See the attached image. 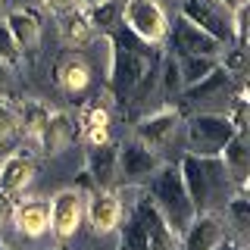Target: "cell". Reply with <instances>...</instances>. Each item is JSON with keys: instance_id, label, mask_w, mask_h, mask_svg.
Wrapping results in <instances>:
<instances>
[{"instance_id": "5b68a950", "label": "cell", "mask_w": 250, "mask_h": 250, "mask_svg": "<svg viewBox=\"0 0 250 250\" xmlns=\"http://www.w3.org/2000/svg\"><path fill=\"white\" fill-rule=\"evenodd\" d=\"M144 194L150 197L156 213L163 216V222H166L175 234H182L188 225H191V219L197 216L194 207H191V197H188V191H185L178 163H163L160 172L147 182Z\"/></svg>"}, {"instance_id": "7a4b0ae2", "label": "cell", "mask_w": 250, "mask_h": 250, "mask_svg": "<svg viewBox=\"0 0 250 250\" xmlns=\"http://www.w3.org/2000/svg\"><path fill=\"white\" fill-rule=\"evenodd\" d=\"M178 169H182V182L185 191L191 197L194 213H219L229 203V197L241 194L234 182L225 172V163L219 156H194L182 153L178 156Z\"/></svg>"}, {"instance_id": "277c9868", "label": "cell", "mask_w": 250, "mask_h": 250, "mask_svg": "<svg viewBox=\"0 0 250 250\" xmlns=\"http://www.w3.org/2000/svg\"><path fill=\"white\" fill-rule=\"evenodd\" d=\"M244 88V78L229 75L222 66H216L207 78H200L191 88H182L178 97L172 100V106L182 116H197V113H222L229 116L234 97Z\"/></svg>"}, {"instance_id": "e0dca14e", "label": "cell", "mask_w": 250, "mask_h": 250, "mask_svg": "<svg viewBox=\"0 0 250 250\" xmlns=\"http://www.w3.org/2000/svg\"><path fill=\"white\" fill-rule=\"evenodd\" d=\"M219 160L225 163V172L234 182L241 194H247V185H250V141H247V131H234L231 141L222 147Z\"/></svg>"}, {"instance_id": "8d00e7d4", "label": "cell", "mask_w": 250, "mask_h": 250, "mask_svg": "<svg viewBox=\"0 0 250 250\" xmlns=\"http://www.w3.org/2000/svg\"><path fill=\"white\" fill-rule=\"evenodd\" d=\"M78 3V10H88V6H97V3H104V0H75Z\"/></svg>"}, {"instance_id": "603a6c76", "label": "cell", "mask_w": 250, "mask_h": 250, "mask_svg": "<svg viewBox=\"0 0 250 250\" xmlns=\"http://www.w3.org/2000/svg\"><path fill=\"white\" fill-rule=\"evenodd\" d=\"M47 116H50V109H47L41 100H22V104L16 106V122H19L22 141H35V144H38Z\"/></svg>"}, {"instance_id": "4316f807", "label": "cell", "mask_w": 250, "mask_h": 250, "mask_svg": "<svg viewBox=\"0 0 250 250\" xmlns=\"http://www.w3.org/2000/svg\"><path fill=\"white\" fill-rule=\"evenodd\" d=\"M178 60V75H182V88H191L200 78H207L219 66V60L213 57H175Z\"/></svg>"}, {"instance_id": "836d02e7", "label": "cell", "mask_w": 250, "mask_h": 250, "mask_svg": "<svg viewBox=\"0 0 250 250\" xmlns=\"http://www.w3.org/2000/svg\"><path fill=\"white\" fill-rule=\"evenodd\" d=\"M213 250H244V244H241L238 238H225L219 247H213Z\"/></svg>"}, {"instance_id": "6da1fadb", "label": "cell", "mask_w": 250, "mask_h": 250, "mask_svg": "<svg viewBox=\"0 0 250 250\" xmlns=\"http://www.w3.org/2000/svg\"><path fill=\"white\" fill-rule=\"evenodd\" d=\"M109 78L106 94L113 104H119L125 113H138L147 106V100L160 91V62L163 47H153L131 35L125 25L109 31Z\"/></svg>"}, {"instance_id": "8992f818", "label": "cell", "mask_w": 250, "mask_h": 250, "mask_svg": "<svg viewBox=\"0 0 250 250\" xmlns=\"http://www.w3.org/2000/svg\"><path fill=\"white\" fill-rule=\"evenodd\" d=\"M234 125L229 122V116L222 113H197V116H185V138H188V150L194 156H219L222 147L231 141Z\"/></svg>"}, {"instance_id": "9c48e42d", "label": "cell", "mask_w": 250, "mask_h": 250, "mask_svg": "<svg viewBox=\"0 0 250 250\" xmlns=\"http://www.w3.org/2000/svg\"><path fill=\"white\" fill-rule=\"evenodd\" d=\"M182 125H185V116L169 104V106L156 109V113H150V116H141V119L135 122V141L144 144L147 150L163 156V150H169V147L175 144Z\"/></svg>"}, {"instance_id": "f1b7e54d", "label": "cell", "mask_w": 250, "mask_h": 250, "mask_svg": "<svg viewBox=\"0 0 250 250\" xmlns=\"http://www.w3.org/2000/svg\"><path fill=\"white\" fill-rule=\"evenodd\" d=\"M19 100V78H16V66L0 62V104H13Z\"/></svg>"}, {"instance_id": "4dcf8cb0", "label": "cell", "mask_w": 250, "mask_h": 250, "mask_svg": "<svg viewBox=\"0 0 250 250\" xmlns=\"http://www.w3.org/2000/svg\"><path fill=\"white\" fill-rule=\"evenodd\" d=\"M22 60L19 47H16L10 28H6V22H0V62H10V66H16V62Z\"/></svg>"}, {"instance_id": "ba28073f", "label": "cell", "mask_w": 250, "mask_h": 250, "mask_svg": "<svg viewBox=\"0 0 250 250\" xmlns=\"http://www.w3.org/2000/svg\"><path fill=\"white\" fill-rule=\"evenodd\" d=\"M122 25L138 35L141 41L163 47L169 35V16L156 0H125V10H122Z\"/></svg>"}, {"instance_id": "1f68e13d", "label": "cell", "mask_w": 250, "mask_h": 250, "mask_svg": "<svg viewBox=\"0 0 250 250\" xmlns=\"http://www.w3.org/2000/svg\"><path fill=\"white\" fill-rule=\"evenodd\" d=\"M44 6H47V10H50V13H57V16L78 10V3H75V0H44Z\"/></svg>"}, {"instance_id": "7c38bea8", "label": "cell", "mask_w": 250, "mask_h": 250, "mask_svg": "<svg viewBox=\"0 0 250 250\" xmlns=\"http://www.w3.org/2000/svg\"><path fill=\"white\" fill-rule=\"evenodd\" d=\"M82 222H84V194L78 188H62L50 200V231L57 234V241H69L75 238Z\"/></svg>"}, {"instance_id": "f35d334b", "label": "cell", "mask_w": 250, "mask_h": 250, "mask_svg": "<svg viewBox=\"0 0 250 250\" xmlns=\"http://www.w3.org/2000/svg\"><path fill=\"white\" fill-rule=\"evenodd\" d=\"M0 6H3V0H0Z\"/></svg>"}, {"instance_id": "5bb4252c", "label": "cell", "mask_w": 250, "mask_h": 250, "mask_svg": "<svg viewBox=\"0 0 250 250\" xmlns=\"http://www.w3.org/2000/svg\"><path fill=\"white\" fill-rule=\"evenodd\" d=\"M84 219L94 234H109L122 222V197L116 191H94L84 200Z\"/></svg>"}, {"instance_id": "f546056e", "label": "cell", "mask_w": 250, "mask_h": 250, "mask_svg": "<svg viewBox=\"0 0 250 250\" xmlns=\"http://www.w3.org/2000/svg\"><path fill=\"white\" fill-rule=\"evenodd\" d=\"M19 135V122H16V106L13 104H0V144L13 141Z\"/></svg>"}, {"instance_id": "d6a6232c", "label": "cell", "mask_w": 250, "mask_h": 250, "mask_svg": "<svg viewBox=\"0 0 250 250\" xmlns=\"http://www.w3.org/2000/svg\"><path fill=\"white\" fill-rule=\"evenodd\" d=\"M10 213H13V197L0 194V229H3V222L10 219Z\"/></svg>"}, {"instance_id": "7402d4cb", "label": "cell", "mask_w": 250, "mask_h": 250, "mask_svg": "<svg viewBox=\"0 0 250 250\" xmlns=\"http://www.w3.org/2000/svg\"><path fill=\"white\" fill-rule=\"evenodd\" d=\"M57 84L66 94H82L84 88L91 84V69H88V60L82 53H66L60 62H57Z\"/></svg>"}, {"instance_id": "ac0fdd59", "label": "cell", "mask_w": 250, "mask_h": 250, "mask_svg": "<svg viewBox=\"0 0 250 250\" xmlns=\"http://www.w3.org/2000/svg\"><path fill=\"white\" fill-rule=\"evenodd\" d=\"M35 172H38L35 156H28V153H13V156H6V160L0 163V194H6V197L22 194V191L31 185Z\"/></svg>"}, {"instance_id": "d4e9b609", "label": "cell", "mask_w": 250, "mask_h": 250, "mask_svg": "<svg viewBox=\"0 0 250 250\" xmlns=\"http://www.w3.org/2000/svg\"><path fill=\"white\" fill-rule=\"evenodd\" d=\"M122 10H125V0H104L97 6H88L84 16H88L91 28L100 31V35H109L122 25Z\"/></svg>"}, {"instance_id": "74e56055", "label": "cell", "mask_w": 250, "mask_h": 250, "mask_svg": "<svg viewBox=\"0 0 250 250\" xmlns=\"http://www.w3.org/2000/svg\"><path fill=\"white\" fill-rule=\"evenodd\" d=\"M0 250H10V247H6V244H3V241H0Z\"/></svg>"}, {"instance_id": "52a82bcc", "label": "cell", "mask_w": 250, "mask_h": 250, "mask_svg": "<svg viewBox=\"0 0 250 250\" xmlns=\"http://www.w3.org/2000/svg\"><path fill=\"white\" fill-rule=\"evenodd\" d=\"M178 16L188 19L191 25H197L200 31H207L209 38H216L222 47L234 44V13L225 10L219 0H182L178 3Z\"/></svg>"}, {"instance_id": "44dd1931", "label": "cell", "mask_w": 250, "mask_h": 250, "mask_svg": "<svg viewBox=\"0 0 250 250\" xmlns=\"http://www.w3.org/2000/svg\"><path fill=\"white\" fill-rule=\"evenodd\" d=\"M82 138L88 147L106 144L109 141V104L106 100H91L82 113Z\"/></svg>"}, {"instance_id": "4fadbf2b", "label": "cell", "mask_w": 250, "mask_h": 250, "mask_svg": "<svg viewBox=\"0 0 250 250\" xmlns=\"http://www.w3.org/2000/svg\"><path fill=\"white\" fill-rule=\"evenodd\" d=\"M225 241V219L219 213H200L178 234V250H213Z\"/></svg>"}, {"instance_id": "3957f363", "label": "cell", "mask_w": 250, "mask_h": 250, "mask_svg": "<svg viewBox=\"0 0 250 250\" xmlns=\"http://www.w3.org/2000/svg\"><path fill=\"white\" fill-rule=\"evenodd\" d=\"M119 250H178V234L163 222L144 191L131 188L128 207L122 203L119 222Z\"/></svg>"}, {"instance_id": "d590c367", "label": "cell", "mask_w": 250, "mask_h": 250, "mask_svg": "<svg viewBox=\"0 0 250 250\" xmlns=\"http://www.w3.org/2000/svg\"><path fill=\"white\" fill-rule=\"evenodd\" d=\"M156 3H160L163 10H178V3H182V0H156Z\"/></svg>"}, {"instance_id": "e575fe53", "label": "cell", "mask_w": 250, "mask_h": 250, "mask_svg": "<svg viewBox=\"0 0 250 250\" xmlns=\"http://www.w3.org/2000/svg\"><path fill=\"white\" fill-rule=\"evenodd\" d=\"M219 3H222L225 10H231V13H234V10H241V6H247V0H219Z\"/></svg>"}, {"instance_id": "2e32d148", "label": "cell", "mask_w": 250, "mask_h": 250, "mask_svg": "<svg viewBox=\"0 0 250 250\" xmlns=\"http://www.w3.org/2000/svg\"><path fill=\"white\" fill-rule=\"evenodd\" d=\"M116 169H119V144L106 141V144H97L88 150V178L97 191H113L116 188Z\"/></svg>"}, {"instance_id": "d6986e66", "label": "cell", "mask_w": 250, "mask_h": 250, "mask_svg": "<svg viewBox=\"0 0 250 250\" xmlns=\"http://www.w3.org/2000/svg\"><path fill=\"white\" fill-rule=\"evenodd\" d=\"M6 28H10L19 53H35L41 44V16L35 10H10L6 13Z\"/></svg>"}, {"instance_id": "8fae6325", "label": "cell", "mask_w": 250, "mask_h": 250, "mask_svg": "<svg viewBox=\"0 0 250 250\" xmlns=\"http://www.w3.org/2000/svg\"><path fill=\"white\" fill-rule=\"evenodd\" d=\"M163 156L147 150L138 141H128V144L119 147V169H116V178L125 188H147V182L160 172Z\"/></svg>"}, {"instance_id": "ab89813d", "label": "cell", "mask_w": 250, "mask_h": 250, "mask_svg": "<svg viewBox=\"0 0 250 250\" xmlns=\"http://www.w3.org/2000/svg\"><path fill=\"white\" fill-rule=\"evenodd\" d=\"M60 250H62V247H60Z\"/></svg>"}, {"instance_id": "83f0119b", "label": "cell", "mask_w": 250, "mask_h": 250, "mask_svg": "<svg viewBox=\"0 0 250 250\" xmlns=\"http://www.w3.org/2000/svg\"><path fill=\"white\" fill-rule=\"evenodd\" d=\"M178 91H182V75H178V60L175 53H163V62H160V94L166 100H175Z\"/></svg>"}, {"instance_id": "9a60e30c", "label": "cell", "mask_w": 250, "mask_h": 250, "mask_svg": "<svg viewBox=\"0 0 250 250\" xmlns=\"http://www.w3.org/2000/svg\"><path fill=\"white\" fill-rule=\"evenodd\" d=\"M10 219L22 238H44L50 231V200H44V197L22 200L13 207Z\"/></svg>"}, {"instance_id": "30bf717a", "label": "cell", "mask_w": 250, "mask_h": 250, "mask_svg": "<svg viewBox=\"0 0 250 250\" xmlns=\"http://www.w3.org/2000/svg\"><path fill=\"white\" fill-rule=\"evenodd\" d=\"M166 44H169V53H175V57H213V60H219L225 50L216 38H209L207 31H200L197 25L182 19V16H175L169 22Z\"/></svg>"}, {"instance_id": "ffe728a7", "label": "cell", "mask_w": 250, "mask_h": 250, "mask_svg": "<svg viewBox=\"0 0 250 250\" xmlns=\"http://www.w3.org/2000/svg\"><path fill=\"white\" fill-rule=\"evenodd\" d=\"M72 138H75V125L69 119V113H50L44 122L41 138H38V147H41L44 156H60L72 144Z\"/></svg>"}, {"instance_id": "484cf974", "label": "cell", "mask_w": 250, "mask_h": 250, "mask_svg": "<svg viewBox=\"0 0 250 250\" xmlns=\"http://www.w3.org/2000/svg\"><path fill=\"white\" fill-rule=\"evenodd\" d=\"M222 216L229 219V225L234 229L238 241H244L250 234V200H247V194H234V197H229V203L222 207Z\"/></svg>"}, {"instance_id": "cb8c5ba5", "label": "cell", "mask_w": 250, "mask_h": 250, "mask_svg": "<svg viewBox=\"0 0 250 250\" xmlns=\"http://www.w3.org/2000/svg\"><path fill=\"white\" fill-rule=\"evenodd\" d=\"M60 35L62 41H66L69 47H84L94 41V28L88 22V16H84V10H72V13H62L60 16Z\"/></svg>"}]
</instances>
